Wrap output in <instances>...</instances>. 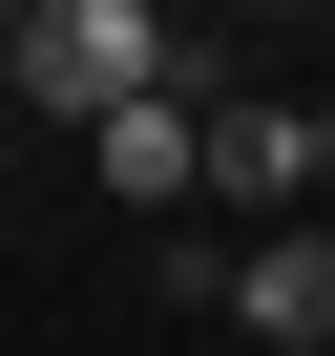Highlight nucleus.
<instances>
[{"label": "nucleus", "mask_w": 335, "mask_h": 356, "mask_svg": "<svg viewBox=\"0 0 335 356\" xmlns=\"http://www.w3.org/2000/svg\"><path fill=\"white\" fill-rule=\"evenodd\" d=\"M84 168L126 210H168V189H210V84H168V105H126V126H84Z\"/></svg>", "instance_id": "nucleus-4"}, {"label": "nucleus", "mask_w": 335, "mask_h": 356, "mask_svg": "<svg viewBox=\"0 0 335 356\" xmlns=\"http://www.w3.org/2000/svg\"><path fill=\"white\" fill-rule=\"evenodd\" d=\"M189 84V22L168 0H42L22 22V126H126Z\"/></svg>", "instance_id": "nucleus-1"}, {"label": "nucleus", "mask_w": 335, "mask_h": 356, "mask_svg": "<svg viewBox=\"0 0 335 356\" xmlns=\"http://www.w3.org/2000/svg\"><path fill=\"white\" fill-rule=\"evenodd\" d=\"M293 189H335V126L314 105H210V210H293Z\"/></svg>", "instance_id": "nucleus-2"}, {"label": "nucleus", "mask_w": 335, "mask_h": 356, "mask_svg": "<svg viewBox=\"0 0 335 356\" xmlns=\"http://www.w3.org/2000/svg\"><path fill=\"white\" fill-rule=\"evenodd\" d=\"M0 168H22V105H0Z\"/></svg>", "instance_id": "nucleus-6"}, {"label": "nucleus", "mask_w": 335, "mask_h": 356, "mask_svg": "<svg viewBox=\"0 0 335 356\" xmlns=\"http://www.w3.org/2000/svg\"><path fill=\"white\" fill-rule=\"evenodd\" d=\"M22 22H42V0H0V105H22Z\"/></svg>", "instance_id": "nucleus-5"}, {"label": "nucleus", "mask_w": 335, "mask_h": 356, "mask_svg": "<svg viewBox=\"0 0 335 356\" xmlns=\"http://www.w3.org/2000/svg\"><path fill=\"white\" fill-rule=\"evenodd\" d=\"M210 293H231V314H252L272 356H335V231H252V252H231Z\"/></svg>", "instance_id": "nucleus-3"}]
</instances>
